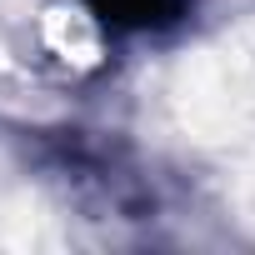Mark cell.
<instances>
[{
	"mask_svg": "<svg viewBox=\"0 0 255 255\" xmlns=\"http://www.w3.org/2000/svg\"><path fill=\"white\" fill-rule=\"evenodd\" d=\"M85 5L115 30H155L185 15V0H85Z\"/></svg>",
	"mask_w": 255,
	"mask_h": 255,
	"instance_id": "obj_1",
	"label": "cell"
}]
</instances>
